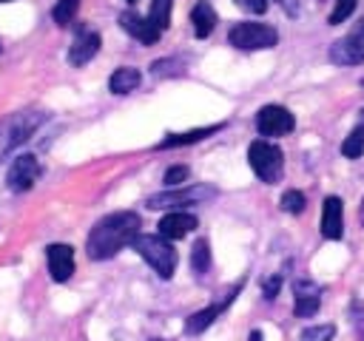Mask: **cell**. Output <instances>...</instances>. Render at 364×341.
<instances>
[{"mask_svg":"<svg viewBox=\"0 0 364 341\" xmlns=\"http://www.w3.org/2000/svg\"><path fill=\"white\" fill-rule=\"evenodd\" d=\"M139 82H142V74L136 68H131V65H122V68H117L111 74L108 88H111V94H131Z\"/></svg>","mask_w":364,"mask_h":341,"instance_id":"19","label":"cell"},{"mask_svg":"<svg viewBox=\"0 0 364 341\" xmlns=\"http://www.w3.org/2000/svg\"><path fill=\"white\" fill-rule=\"evenodd\" d=\"M304 205H307V199H304L301 190H284V193H282V210H287V213H301Z\"/></svg>","mask_w":364,"mask_h":341,"instance_id":"25","label":"cell"},{"mask_svg":"<svg viewBox=\"0 0 364 341\" xmlns=\"http://www.w3.org/2000/svg\"><path fill=\"white\" fill-rule=\"evenodd\" d=\"M250 341H262V332H259V330H253V332H250Z\"/></svg>","mask_w":364,"mask_h":341,"instance_id":"32","label":"cell"},{"mask_svg":"<svg viewBox=\"0 0 364 341\" xmlns=\"http://www.w3.org/2000/svg\"><path fill=\"white\" fill-rule=\"evenodd\" d=\"M361 114H364V111H361Z\"/></svg>","mask_w":364,"mask_h":341,"instance_id":"36","label":"cell"},{"mask_svg":"<svg viewBox=\"0 0 364 341\" xmlns=\"http://www.w3.org/2000/svg\"><path fill=\"white\" fill-rule=\"evenodd\" d=\"M247 162H250L253 173H256L262 182L273 185V182L282 179L284 153H282L279 145H273V142H267V139H253L250 148H247Z\"/></svg>","mask_w":364,"mask_h":341,"instance_id":"4","label":"cell"},{"mask_svg":"<svg viewBox=\"0 0 364 341\" xmlns=\"http://www.w3.org/2000/svg\"><path fill=\"white\" fill-rule=\"evenodd\" d=\"M236 6L250 11V14H264L267 11V0H236Z\"/></svg>","mask_w":364,"mask_h":341,"instance_id":"29","label":"cell"},{"mask_svg":"<svg viewBox=\"0 0 364 341\" xmlns=\"http://www.w3.org/2000/svg\"><path fill=\"white\" fill-rule=\"evenodd\" d=\"M216 131H222V122L219 125H205V128H193V131H185V134H168L159 145H156V151H165V148H182V145H193V142H199V139H205V136H210V134H216Z\"/></svg>","mask_w":364,"mask_h":341,"instance_id":"18","label":"cell"},{"mask_svg":"<svg viewBox=\"0 0 364 341\" xmlns=\"http://www.w3.org/2000/svg\"><path fill=\"white\" fill-rule=\"evenodd\" d=\"M216 196V188L210 185H185V188H173V190H162L148 196V207L151 210H162V207H185V205H199Z\"/></svg>","mask_w":364,"mask_h":341,"instance_id":"6","label":"cell"},{"mask_svg":"<svg viewBox=\"0 0 364 341\" xmlns=\"http://www.w3.org/2000/svg\"><path fill=\"white\" fill-rule=\"evenodd\" d=\"M191 267H193L196 276H205L208 273V267H210V250H208V242L205 239H199L193 244V250H191Z\"/></svg>","mask_w":364,"mask_h":341,"instance_id":"22","label":"cell"},{"mask_svg":"<svg viewBox=\"0 0 364 341\" xmlns=\"http://www.w3.org/2000/svg\"><path fill=\"white\" fill-rule=\"evenodd\" d=\"M37 176H40L37 156L34 153H20V156H14V162L9 168V190L23 193V190H28L37 182Z\"/></svg>","mask_w":364,"mask_h":341,"instance_id":"9","label":"cell"},{"mask_svg":"<svg viewBox=\"0 0 364 341\" xmlns=\"http://www.w3.org/2000/svg\"><path fill=\"white\" fill-rule=\"evenodd\" d=\"M191 23H193V34L202 40L216 28V11L208 0H196V6L191 9Z\"/></svg>","mask_w":364,"mask_h":341,"instance_id":"17","label":"cell"},{"mask_svg":"<svg viewBox=\"0 0 364 341\" xmlns=\"http://www.w3.org/2000/svg\"><path fill=\"white\" fill-rule=\"evenodd\" d=\"M188 176H191V170H188V165H173V168H168L165 170V185H182V182H188Z\"/></svg>","mask_w":364,"mask_h":341,"instance_id":"27","label":"cell"},{"mask_svg":"<svg viewBox=\"0 0 364 341\" xmlns=\"http://www.w3.org/2000/svg\"><path fill=\"white\" fill-rule=\"evenodd\" d=\"M344 233V205L338 196H327L321 205V236L324 239H341Z\"/></svg>","mask_w":364,"mask_h":341,"instance_id":"13","label":"cell"},{"mask_svg":"<svg viewBox=\"0 0 364 341\" xmlns=\"http://www.w3.org/2000/svg\"><path fill=\"white\" fill-rule=\"evenodd\" d=\"M97 51H100V34L82 28V31L74 37L71 48H68V63H71V65H85Z\"/></svg>","mask_w":364,"mask_h":341,"instance_id":"16","label":"cell"},{"mask_svg":"<svg viewBox=\"0 0 364 341\" xmlns=\"http://www.w3.org/2000/svg\"><path fill=\"white\" fill-rule=\"evenodd\" d=\"M228 43L242 51H259V48H273L279 43V31L264 23H236L228 31Z\"/></svg>","mask_w":364,"mask_h":341,"instance_id":"5","label":"cell"},{"mask_svg":"<svg viewBox=\"0 0 364 341\" xmlns=\"http://www.w3.org/2000/svg\"><path fill=\"white\" fill-rule=\"evenodd\" d=\"M43 122H46L43 111H17V114H9L6 119H0V162L17 145H23Z\"/></svg>","mask_w":364,"mask_h":341,"instance_id":"2","label":"cell"},{"mask_svg":"<svg viewBox=\"0 0 364 341\" xmlns=\"http://www.w3.org/2000/svg\"><path fill=\"white\" fill-rule=\"evenodd\" d=\"M77 11H80V0H57V6L51 9V20L57 26H71Z\"/></svg>","mask_w":364,"mask_h":341,"instance_id":"21","label":"cell"},{"mask_svg":"<svg viewBox=\"0 0 364 341\" xmlns=\"http://www.w3.org/2000/svg\"><path fill=\"white\" fill-rule=\"evenodd\" d=\"M333 335H336V327L333 324H316V327L301 330L296 341H330Z\"/></svg>","mask_w":364,"mask_h":341,"instance_id":"24","label":"cell"},{"mask_svg":"<svg viewBox=\"0 0 364 341\" xmlns=\"http://www.w3.org/2000/svg\"><path fill=\"white\" fill-rule=\"evenodd\" d=\"M353 11H355V0H336V9L330 11V26L344 23V20H347Z\"/></svg>","mask_w":364,"mask_h":341,"instance_id":"26","label":"cell"},{"mask_svg":"<svg viewBox=\"0 0 364 341\" xmlns=\"http://www.w3.org/2000/svg\"><path fill=\"white\" fill-rule=\"evenodd\" d=\"M330 60L338 63V65H358L364 63V20L347 31L341 40H336L330 45Z\"/></svg>","mask_w":364,"mask_h":341,"instance_id":"7","label":"cell"},{"mask_svg":"<svg viewBox=\"0 0 364 341\" xmlns=\"http://www.w3.org/2000/svg\"><path fill=\"white\" fill-rule=\"evenodd\" d=\"M293 128H296V119L284 105H264L256 114V131L262 136H284Z\"/></svg>","mask_w":364,"mask_h":341,"instance_id":"8","label":"cell"},{"mask_svg":"<svg viewBox=\"0 0 364 341\" xmlns=\"http://www.w3.org/2000/svg\"><path fill=\"white\" fill-rule=\"evenodd\" d=\"M139 233V216L134 210H117V213H108L105 219H100L91 233H88V242H85V250H88V259L94 261H105L111 256H117L125 244H131Z\"/></svg>","mask_w":364,"mask_h":341,"instance_id":"1","label":"cell"},{"mask_svg":"<svg viewBox=\"0 0 364 341\" xmlns=\"http://www.w3.org/2000/svg\"><path fill=\"white\" fill-rule=\"evenodd\" d=\"M293 293H296V307H293V313H296L299 318H310V315L318 313V304H321V287H318L316 281H310V278H299V281L293 284Z\"/></svg>","mask_w":364,"mask_h":341,"instance_id":"10","label":"cell"},{"mask_svg":"<svg viewBox=\"0 0 364 341\" xmlns=\"http://www.w3.org/2000/svg\"><path fill=\"white\" fill-rule=\"evenodd\" d=\"M0 3H11V0H0Z\"/></svg>","mask_w":364,"mask_h":341,"instance_id":"35","label":"cell"},{"mask_svg":"<svg viewBox=\"0 0 364 341\" xmlns=\"http://www.w3.org/2000/svg\"><path fill=\"white\" fill-rule=\"evenodd\" d=\"M353 324H355V335H358V341H364V310H355Z\"/></svg>","mask_w":364,"mask_h":341,"instance_id":"31","label":"cell"},{"mask_svg":"<svg viewBox=\"0 0 364 341\" xmlns=\"http://www.w3.org/2000/svg\"><path fill=\"white\" fill-rule=\"evenodd\" d=\"M239 290H242V281H239V284H236V287H233V290H230V293H228L222 301H216V304H210V307H205V310L193 313V315L185 321V332H188V335H196V332L208 330V327L216 321V315H219V313H222V310H225V307H228V304L236 298V293H239Z\"/></svg>","mask_w":364,"mask_h":341,"instance_id":"14","label":"cell"},{"mask_svg":"<svg viewBox=\"0 0 364 341\" xmlns=\"http://www.w3.org/2000/svg\"><path fill=\"white\" fill-rule=\"evenodd\" d=\"M358 219H361V224H364V199H361V210H358Z\"/></svg>","mask_w":364,"mask_h":341,"instance_id":"33","label":"cell"},{"mask_svg":"<svg viewBox=\"0 0 364 341\" xmlns=\"http://www.w3.org/2000/svg\"><path fill=\"white\" fill-rule=\"evenodd\" d=\"M125 3H136V0H125Z\"/></svg>","mask_w":364,"mask_h":341,"instance_id":"34","label":"cell"},{"mask_svg":"<svg viewBox=\"0 0 364 341\" xmlns=\"http://www.w3.org/2000/svg\"><path fill=\"white\" fill-rule=\"evenodd\" d=\"M341 153H344L347 159L364 156V125H355V128L347 134V139L341 142Z\"/></svg>","mask_w":364,"mask_h":341,"instance_id":"20","label":"cell"},{"mask_svg":"<svg viewBox=\"0 0 364 341\" xmlns=\"http://www.w3.org/2000/svg\"><path fill=\"white\" fill-rule=\"evenodd\" d=\"M134 250L156 270L159 278H171L176 270V250L165 236H151V233H136V239L131 242Z\"/></svg>","mask_w":364,"mask_h":341,"instance_id":"3","label":"cell"},{"mask_svg":"<svg viewBox=\"0 0 364 341\" xmlns=\"http://www.w3.org/2000/svg\"><path fill=\"white\" fill-rule=\"evenodd\" d=\"M119 26H122L134 40H139L142 45H154V43L159 40V34H162L148 17H139L136 11H122V14H119Z\"/></svg>","mask_w":364,"mask_h":341,"instance_id":"12","label":"cell"},{"mask_svg":"<svg viewBox=\"0 0 364 341\" xmlns=\"http://www.w3.org/2000/svg\"><path fill=\"white\" fill-rule=\"evenodd\" d=\"M176 65H182V60H156V63L151 65V74H156V77H168V74H179L182 68H176Z\"/></svg>","mask_w":364,"mask_h":341,"instance_id":"28","label":"cell"},{"mask_svg":"<svg viewBox=\"0 0 364 341\" xmlns=\"http://www.w3.org/2000/svg\"><path fill=\"white\" fill-rule=\"evenodd\" d=\"M171 3H173V0H154V3H151L148 20H151L159 31H165V28H168V23H171Z\"/></svg>","mask_w":364,"mask_h":341,"instance_id":"23","label":"cell"},{"mask_svg":"<svg viewBox=\"0 0 364 341\" xmlns=\"http://www.w3.org/2000/svg\"><path fill=\"white\" fill-rule=\"evenodd\" d=\"M48 273L54 281H68L74 273V247L71 244H48L46 247Z\"/></svg>","mask_w":364,"mask_h":341,"instance_id":"11","label":"cell"},{"mask_svg":"<svg viewBox=\"0 0 364 341\" xmlns=\"http://www.w3.org/2000/svg\"><path fill=\"white\" fill-rule=\"evenodd\" d=\"M191 230H196V216L185 213V210H171L159 219V236H165L168 242H176L182 236H188Z\"/></svg>","mask_w":364,"mask_h":341,"instance_id":"15","label":"cell"},{"mask_svg":"<svg viewBox=\"0 0 364 341\" xmlns=\"http://www.w3.org/2000/svg\"><path fill=\"white\" fill-rule=\"evenodd\" d=\"M279 287H282V276H270V278L262 284V293H264V298H267V301H270V298H276Z\"/></svg>","mask_w":364,"mask_h":341,"instance_id":"30","label":"cell"}]
</instances>
